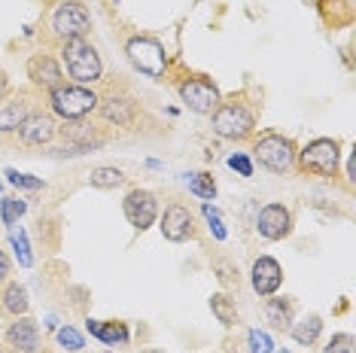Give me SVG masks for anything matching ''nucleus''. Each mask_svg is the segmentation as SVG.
<instances>
[{"mask_svg":"<svg viewBox=\"0 0 356 353\" xmlns=\"http://www.w3.org/2000/svg\"><path fill=\"white\" fill-rule=\"evenodd\" d=\"M88 332L95 338H101L104 344H125L128 341V329L122 323H98V320H88Z\"/></svg>","mask_w":356,"mask_h":353,"instance_id":"nucleus-21","label":"nucleus"},{"mask_svg":"<svg viewBox=\"0 0 356 353\" xmlns=\"http://www.w3.org/2000/svg\"><path fill=\"white\" fill-rule=\"evenodd\" d=\"M253 290L256 295H262V299H268V295H274L280 290L283 284V268L277 265V259H271V256H262V259L253 262Z\"/></svg>","mask_w":356,"mask_h":353,"instance_id":"nucleus-12","label":"nucleus"},{"mask_svg":"<svg viewBox=\"0 0 356 353\" xmlns=\"http://www.w3.org/2000/svg\"><path fill=\"white\" fill-rule=\"evenodd\" d=\"M28 76L34 79L37 85L49 88V92H52L55 85H61V67L55 64L52 55H43V52L34 55V58L28 61Z\"/></svg>","mask_w":356,"mask_h":353,"instance_id":"nucleus-16","label":"nucleus"},{"mask_svg":"<svg viewBox=\"0 0 356 353\" xmlns=\"http://www.w3.org/2000/svg\"><path fill=\"white\" fill-rule=\"evenodd\" d=\"M256 231L262 235L265 240H280L293 231V213L286 211L283 204H268L259 211V220H256Z\"/></svg>","mask_w":356,"mask_h":353,"instance_id":"nucleus-10","label":"nucleus"},{"mask_svg":"<svg viewBox=\"0 0 356 353\" xmlns=\"http://www.w3.org/2000/svg\"><path fill=\"white\" fill-rule=\"evenodd\" d=\"M125 220L131 222V226L137 231H143V229H149L152 222H156V216H159V202H156V195L147 189H131L125 195Z\"/></svg>","mask_w":356,"mask_h":353,"instance_id":"nucleus-8","label":"nucleus"},{"mask_svg":"<svg viewBox=\"0 0 356 353\" xmlns=\"http://www.w3.org/2000/svg\"><path fill=\"white\" fill-rule=\"evenodd\" d=\"M3 92H6V74L0 70V98H3Z\"/></svg>","mask_w":356,"mask_h":353,"instance_id":"nucleus-36","label":"nucleus"},{"mask_svg":"<svg viewBox=\"0 0 356 353\" xmlns=\"http://www.w3.org/2000/svg\"><path fill=\"white\" fill-rule=\"evenodd\" d=\"M6 341H10V347H15V350L31 353V350H37L40 329L31 317H15V323L6 329Z\"/></svg>","mask_w":356,"mask_h":353,"instance_id":"nucleus-15","label":"nucleus"},{"mask_svg":"<svg viewBox=\"0 0 356 353\" xmlns=\"http://www.w3.org/2000/svg\"><path fill=\"white\" fill-rule=\"evenodd\" d=\"M101 116L107 119V122L113 125H119V128H125V125H131L134 122V116H137V107H134V101H128V98H104L101 104Z\"/></svg>","mask_w":356,"mask_h":353,"instance_id":"nucleus-17","label":"nucleus"},{"mask_svg":"<svg viewBox=\"0 0 356 353\" xmlns=\"http://www.w3.org/2000/svg\"><path fill=\"white\" fill-rule=\"evenodd\" d=\"M323 353H353V335H347V332L332 335L329 344L323 347Z\"/></svg>","mask_w":356,"mask_h":353,"instance_id":"nucleus-28","label":"nucleus"},{"mask_svg":"<svg viewBox=\"0 0 356 353\" xmlns=\"http://www.w3.org/2000/svg\"><path fill=\"white\" fill-rule=\"evenodd\" d=\"M289 329H293V338L298 344H314L320 338V332H323V320L317 314H307L302 323H293Z\"/></svg>","mask_w":356,"mask_h":353,"instance_id":"nucleus-22","label":"nucleus"},{"mask_svg":"<svg viewBox=\"0 0 356 353\" xmlns=\"http://www.w3.org/2000/svg\"><path fill=\"white\" fill-rule=\"evenodd\" d=\"M189 189L195 192L198 198H213L216 195V183L210 174H192L189 176Z\"/></svg>","mask_w":356,"mask_h":353,"instance_id":"nucleus-25","label":"nucleus"},{"mask_svg":"<svg viewBox=\"0 0 356 353\" xmlns=\"http://www.w3.org/2000/svg\"><path fill=\"white\" fill-rule=\"evenodd\" d=\"M28 119V104L22 98L10 101L3 110H0V131L10 134V131H19V125Z\"/></svg>","mask_w":356,"mask_h":353,"instance_id":"nucleus-20","label":"nucleus"},{"mask_svg":"<svg viewBox=\"0 0 356 353\" xmlns=\"http://www.w3.org/2000/svg\"><path fill=\"white\" fill-rule=\"evenodd\" d=\"M88 28H92V15H88V10L79 3V0H64L58 10H55V15H52V31L61 40L86 37Z\"/></svg>","mask_w":356,"mask_h":353,"instance_id":"nucleus-7","label":"nucleus"},{"mask_svg":"<svg viewBox=\"0 0 356 353\" xmlns=\"http://www.w3.org/2000/svg\"><path fill=\"white\" fill-rule=\"evenodd\" d=\"M6 180L13 183V186H19V189H43V180L40 176H28V174H19V171H6Z\"/></svg>","mask_w":356,"mask_h":353,"instance_id":"nucleus-29","label":"nucleus"},{"mask_svg":"<svg viewBox=\"0 0 356 353\" xmlns=\"http://www.w3.org/2000/svg\"><path fill=\"white\" fill-rule=\"evenodd\" d=\"M229 165L234 167V171H241V176H250V174H253V167H250L247 156H232V158H229Z\"/></svg>","mask_w":356,"mask_h":353,"instance_id":"nucleus-33","label":"nucleus"},{"mask_svg":"<svg viewBox=\"0 0 356 353\" xmlns=\"http://www.w3.org/2000/svg\"><path fill=\"white\" fill-rule=\"evenodd\" d=\"M61 58H64V67H67L70 79H76V85H92V83H98L101 74H104L101 55L86 37L64 40L61 43Z\"/></svg>","mask_w":356,"mask_h":353,"instance_id":"nucleus-1","label":"nucleus"},{"mask_svg":"<svg viewBox=\"0 0 356 353\" xmlns=\"http://www.w3.org/2000/svg\"><path fill=\"white\" fill-rule=\"evenodd\" d=\"M49 104L55 113L67 122V119H83L92 113V110H98L101 98L88 85H64L61 83L49 92Z\"/></svg>","mask_w":356,"mask_h":353,"instance_id":"nucleus-2","label":"nucleus"},{"mask_svg":"<svg viewBox=\"0 0 356 353\" xmlns=\"http://www.w3.org/2000/svg\"><path fill=\"white\" fill-rule=\"evenodd\" d=\"M250 350H253V353H271L274 350L271 335H265V332H259V329H253V332H250Z\"/></svg>","mask_w":356,"mask_h":353,"instance_id":"nucleus-30","label":"nucleus"},{"mask_svg":"<svg viewBox=\"0 0 356 353\" xmlns=\"http://www.w3.org/2000/svg\"><path fill=\"white\" fill-rule=\"evenodd\" d=\"M125 183V174L119 167H95L92 171V186L98 189H116Z\"/></svg>","mask_w":356,"mask_h":353,"instance_id":"nucleus-24","label":"nucleus"},{"mask_svg":"<svg viewBox=\"0 0 356 353\" xmlns=\"http://www.w3.org/2000/svg\"><path fill=\"white\" fill-rule=\"evenodd\" d=\"M216 271H220V280H222V284H238V277H232V274H234L232 265L220 262V265H216Z\"/></svg>","mask_w":356,"mask_h":353,"instance_id":"nucleus-34","label":"nucleus"},{"mask_svg":"<svg viewBox=\"0 0 356 353\" xmlns=\"http://www.w3.org/2000/svg\"><path fill=\"white\" fill-rule=\"evenodd\" d=\"M149 353H161V350H149Z\"/></svg>","mask_w":356,"mask_h":353,"instance_id":"nucleus-37","label":"nucleus"},{"mask_svg":"<svg viewBox=\"0 0 356 353\" xmlns=\"http://www.w3.org/2000/svg\"><path fill=\"white\" fill-rule=\"evenodd\" d=\"M58 134L64 140H67V147L74 149V156H79V152H88V149H95V147H101V138H95L92 134V125H86V122H76V119H67L61 128H58Z\"/></svg>","mask_w":356,"mask_h":353,"instance_id":"nucleus-14","label":"nucleus"},{"mask_svg":"<svg viewBox=\"0 0 356 353\" xmlns=\"http://www.w3.org/2000/svg\"><path fill=\"white\" fill-rule=\"evenodd\" d=\"M128 58H131V64L140 74L147 76H165V67H168V55L165 49H161L159 40L152 37H131L125 46Z\"/></svg>","mask_w":356,"mask_h":353,"instance_id":"nucleus-6","label":"nucleus"},{"mask_svg":"<svg viewBox=\"0 0 356 353\" xmlns=\"http://www.w3.org/2000/svg\"><path fill=\"white\" fill-rule=\"evenodd\" d=\"M253 128H256V119L244 104L232 101V104H220L213 110V131L225 140H244L253 134Z\"/></svg>","mask_w":356,"mask_h":353,"instance_id":"nucleus-5","label":"nucleus"},{"mask_svg":"<svg viewBox=\"0 0 356 353\" xmlns=\"http://www.w3.org/2000/svg\"><path fill=\"white\" fill-rule=\"evenodd\" d=\"M0 308H3L10 317H25L28 308H31L28 290L25 286H19V284H10L3 293H0Z\"/></svg>","mask_w":356,"mask_h":353,"instance_id":"nucleus-18","label":"nucleus"},{"mask_svg":"<svg viewBox=\"0 0 356 353\" xmlns=\"http://www.w3.org/2000/svg\"><path fill=\"white\" fill-rule=\"evenodd\" d=\"M204 216H207V222H210V231H213V235L216 238H225V229H222V220H220V213H216L213 211V207H210V204H204Z\"/></svg>","mask_w":356,"mask_h":353,"instance_id":"nucleus-32","label":"nucleus"},{"mask_svg":"<svg viewBox=\"0 0 356 353\" xmlns=\"http://www.w3.org/2000/svg\"><path fill=\"white\" fill-rule=\"evenodd\" d=\"M341 162V143L332 138H317L298 152V167L314 176H335Z\"/></svg>","mask_w":356,"mask_h":353,"instance_id":"nucleus-3","label":"nucleus"},{"mask_svg":"<svg viewBox=\"0 0 356 353\" xmlns=\"http://www.w3.org/2000/svg\"><path fill=\"white\" fill-rule=\"evenodd\" d=\"M25 213V202L22 198H3V222L6 226H13L15 216Z\"/></svg>","mask_w":356,"mask_h":353,"instance_id":"nucleus-31","label":"nucleus"},{"mask_svg":"<svg viewBox=\"0 0 356 353\" xmlns=\"http://www.w3.org/2000/svg\"><path fill=\"white\" fill-rule=\"evenodd\" d=\"M55 134H58V125L46 113H28V119L19 125V140L25 147H46V143H52Z\"/></svg>","mask_w":356,"mask_h":353,"instance_id":"nucleus-11","label":"nucleus"},{"mask_svg":"<svg viewBox=\"0 0 356 353\" xmlns=\"http://www.w3.org/2000/svg\"><path fill=\"white\" fill-rule=\"evenodd\" d=\"M6 277H10V259H6V253L0 250V284H3Z\"/></svg>","mask_w":356,"mask_h":353,"instance_id":"nucleus-35","label":"nucleus"},{"mask_svg":"<svg viewBox=\"0 0 356 353\" xmlns=\"http://www.w3.org/2000/svg\"><path fill=\"white\" fill-rule=\"evenodd\" d=\"M159 229H161V235H165L168 240H174V244L186 240V238L192 235V213H189V207H183V204H168Z\"/></svg>","mask_w":356,"mask_h":353,"instance_id":"nucleus-13","label":"nucleus"},{"mask_svg":"<svg viewBox=\"0 0 356 353\" xmlns=\"http://www.w3.org/2000/svg\"><path fill=\"white\" fill-rule=\"evenodd\" d=\"M180 101L192 113H213L220 107V92L207 79H186L180 83Z\"/></svg>","mask_w":356,"mask_h":353,"instance_id":"nucleus-9","label":"nucleus"},{"mask_svg":"<svg viewBox=\"0 0 356 353\" xmlns=\"http://www.w3.org/2000/svg\"><path fill=\"white\" fill-rule=\"evenodd\" d=\"M10 240H13V247H15V256H19V265H31V250H28V238H25V231L22 229H15V222L10 226Z\"/></svg>","mask_w":356,"mask_h":353,"instance_id":"nucleus-26","label":"nucleus"},{"mask_svg":"<svg viewBox=\"0 0 356 353\" xmlns=\"http://www.w3.org/2000/svg\"><path fill=\"white\" fill-rule=\"evenodd\" d=\"M253 156L265 171H274V174H286L296 165V147L283 134H265V138H259L253 143Z\"/></svg>","mask_w":356,"mask_h":353,"instance_id":"nucleus-4","label":"nucleus"},{"mask_svg":"<svg viewBox=\"0 0 356 353\" xmlns=\"http://www.w3.org/2000/svg\"><path fill=\"white\" fill-rule=\"evenodd\" d=\"M293 311H296V304L289 299H268V304H265V317H268V323L274 329H283V332L293 326Z\"/></svg>","mask_w":356,"mask_h":353,"instance_id":"nucleus-19","label":"nucleus"},{"mask_svg":"<svg viewBox=\"0 0 356 353\" xmlns=\"http://www.w3.org/2000/svg\"><path fill=\"white\" fill-rule=\"evenodd\" d=\"M58 344L64 350H70V353H79L83 350V335H79L74 326H61L58 329Z\"/></svg>","mask_w":356,"mask_h":353,"instance_id":"nucleus-27","label":"nucleus"},{"mask_svg":"<svg viewBox=\"0 0 356 353\" xmlns=\"http://www.w3.org/2000/svg\"><path fill=\"white\" fill-rule=\"evenodd\" d=\"M210 311H213V317L220 320L222 326H234V323H238V308H234V302L229 299V295L216 293L213 299H210Z\"/></svg>","mask_w":356,"mask_h":353,"instance_id":"nucleus-23","label":"nucleus"},{"mask_svg":"<svg viewBox=\"0 0 356 353\" xmlns=\"http://www.w3.org/2000/svg\"><path fill=\"white\" fill-rule=\"evenodd\" d=\"M283 353H286V350H283Z\"/></svg>","mask_w":356,"mask_h":353,"instance_id":"nucleus-38","label":"nucleus"}]
</instances>
